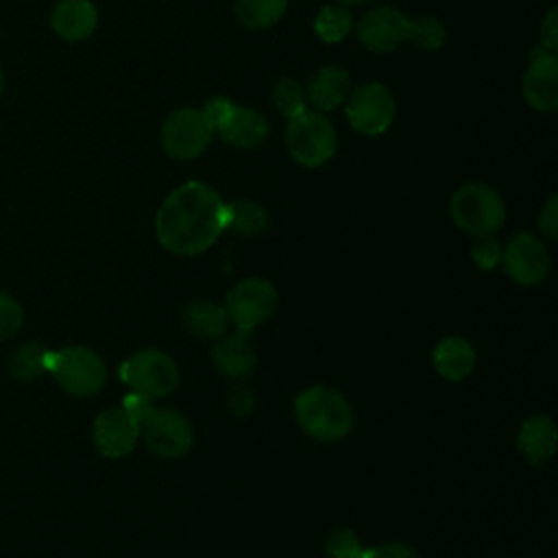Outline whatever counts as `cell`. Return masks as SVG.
Listing matches in <instances>:
<instances>
[{
    "label": "cell",
    "instance_id": "38",
    "mask_svg": "<svg viewBox=\"0 0 558 558\" xmlns=\"http://www.w3.org/2000/svg\"><path fill=\"white\" fill-rule=\"evenodd\" d=\"M2 89H4V74H2V70H0V94H2Z\"/></svg>",
    "mask_w": 558,
    "mask_h": 558
},
{
    "label": "cell",
    "instance_id": "10",
    "mask_svg": "<svg viewBox=\"0 0 558 558\" xmlns=\"http://www.w3.org/2000/svg\"><path fill=\"white\" fill-rule=\"evenodd\" d=\"M347 118L357 133L379 135L395 118V98L381 83H364L347 96Z\"/></svg>",
    "mask_w": 558,
    "mask_h": 558
},
{
    "label": "cell",
    "instance_id": "32",
    "mask_svg": "<svg viewBox=\"0 0 558 558\" xmlns=\"http://www.w3.org/2000/svg\"><path fill=\"white\" fill-rule=\"evenodd\" d=\"M360 558H421L418 551L405 543H381L362 551Z\"/></svg>",
    "mask_w": 558,
    "mask_h": 558
},
{
    "label": "cell",
    "instance_id": "33",
    "mask_svg": "<svg viewBox=\"0 0 558 558\" xmlns=\"http://www.w3.org/2000/svg\"><path fill=\"white\" fill-rule=\"evenodd\" d=\"M233 107H235V102H231L229 98H225V96H214V98H209V100L205 102V107H203L201 111L205 113L207 122H209L211 129L216 131V129L229 118V113H231Z\"/></svg>",
    "mask_w": 558,
    "mask_h": 558
},
{
    "label": "cell",
    "instance_id": "17",
    "mask_svg": "<svg viewBox=\"0 0 558 558\" xmlns=\"http://www.w3.org/2000/svg\"><path fill=\"white\" fill-rule=\"evenodd\" d=\"M220 137L235 148H255L268 137V122L262 113L248 107H233L229 118L216 129Z\"/></svg>",
    "mask_w": 558,
    "mask_h": 558
},
{
    "label": "cell",
    "instance_id": "5",
    "mask_svg": "<svg viewBox=\"0 0 558 558\" xmlns=\"http://www.w3.org/2000/svg\"><path fill=\"white\" fill-rule=\"evenodd\" d=\"M120 379L140 395L155 399L168 397L179 384L177 362L159 349H142L118 368Z\"/></svg>",
    "mask_w": 558,
    "mask_h": 558
},
{
    "label": "cell",
    "instance_id": "20",
    "mask_svg": "<svg viewBox=\"0 0 558 558\" xmlns=\"http://www.w3.org/2000/svg\"><path fill=\"white\" fill-rule=\"evenodd\" d=\"M349 74L338 65H325L318 74L312 76L310 85L305 87L307 102L318 111H331L344 105L349 96Z\"/></svg>",
    "mask_w": 558,
    "mask_h": 558
},
{
    "label": "cell",
    "instance_id": "36",
    "mask_svg": "<svg viewBox=\"0 0 558 558\" xmlns=\"http://www.w3.org/2000/svg\"><path fill=\"white\" fill-rule=\"evenodd\" d=\"M541 46L545 50L556 52L558 48V24H556V9H549V13L545 15L543 24H541Z\"/></svg>",
    "mask_w": 558,
    "mask_h": 558
},
{
    "label": "cell",
    "instance_id": "24",
    "mask_svg": "<svg viewBox=\"0 0 558 558\" xmlns=\"http://www.w3.org/2000/svg\"><path fill=\"white\" fill-rule=\"evenodd\" d=\"M46 355H48V349H44L37 342H26L11 353L9 373L20 381L37 379L46 373Z\"/></svg>",
    "mask_w": 558,
    "mask_h": 558
},
{
    "label": "cell",
    "instance_id": "14",
    "mask_svg": "<svg viewBox=\"0 0 558 558\" xmlns=\"http://www.w3.org/2000/svg\"><path fill=\"white\" fill-rule=\"evenodd\" d=\"M408 17L392 7L371 9L357 24V39L373 52H390L408 39Z\"/></svg>",
    "mask_w": 558,
    "mask_h": 558
},
{
    "label": "cell",
    "instance_id": "18",
    "mask_svg": "<svg viewBox=\"0 0 558 558\" xmlns=\"http://www.w3.org/2000/svg\"><path fill=\"white\" fill-rule=\"evenodd\" d=\"M98 13L89 0H61L50 15V24L57 35L68 41L85 39L94 33Z\"/></svg>",
    "mask_w": 558,
    "mask_h": 558
},
{
    "label": "cell",
    "instance_id": "1",
    "mask_svg": "<svg viewBox=\"0 0 558 558\" xmlns=\"http://www.w3.org/2000/svg\"><path fill=\"white\" fill-rule=\"evenodd\" d=\"M225 229V201L201 181H187L172 190L155 218L159 244L174 255L203 253Z\"/></svg>",
    "mask_w": 558,
    "mask_h": 558
},
{
    "label": "cell",
    "instance_id": "8",
    "mask_svg": "<svg viewBox=\"0 0 558 558\" xmlns=\"http://www.w3.org/2000/svg\"><path fill=\"white\" fill-rule=\"evenodd\" d=\"M214 129L201 109H177L161 126V146L174 159H194L211 142Z\"/></svg>",
    "mask_w": 558,
    "mask_h": 558
},
{
    "label": "cell",
    "instance_id": "2",
    "mask_svg": "<svg viewBox=\"0 0 558 558\" xmlns=\"http://www.w3.org/2000/svg\"><path fill=\"white\" fill-rule=\"evenodd\" d=\"M294 416L301 429L320 442L344 438L353 427V410L342 392L331 386H310L294 399Z\"/></svg>",
    "mask_w": 558,
    "mask_h": 558
},
{
    "label": "cell",
    "instance_id": "22",
    "mask_svg": "<svg viewBox=\"0 0 558 558\" xmlns=\"http://www.w3.org/2000/svg\"><path fill=\"white\" fill-rule=\"evenodd\" d=\"M268 211L255 201H233L225 205V227L240 235H255L268 227Z\"/></svg>",
    "mask_w": 558,
    "mask_h": 558
},
{
    "label": "cell",
    "instance_id": "29",
    "mask_svg": "<svg viewBox=\"0 0 558 558\" xmlns=\"http://www.w3.org/2000/svg\"><path fill=\"white\" fill-rule=\"evenodd\" d=\"M22 323H24L22 305L13 296L0 292V340L15 336Z\"/></svg>",
    "mask_w": 558,
    "mask_h": 558
},
{
    "label": "cell",
    "instance_id": "16",
    "mask_svg": "<svg viewBox=\"0 0 558 558\" xmlns=\"http://www.w3.org/2000/svg\"><path fill=\"white\" fill-rule=\"evenodd\" d=\"M556 425L549 416L536 414L521 423L517 432V449L519 453L534 466L547 464L556 453Z\"/></svg>",
    "mask_w": 558,
    "mask_h": 558
},
{
    "label": "cell",
    "instance_id": "27",
    "mask_svg": "<svg viewBox=\"0 0 558 558\" xmlns=\"http://www.w3.org/2000/svg\"><path fill=\"white\" fill-rule=\"evenodd\" d=\"M445 26L436 17H418L408 22V41L421 50H436L445 41Z\"/></svg>",
    "mask_w": 558,
    "mask_h": 558
},
{
    "label": "cell",
    "instance_id": "4",
    "mask_svg": "<svg viewBox=\"0 0 558 558\" xmlns=\"http://www.w3.org/2000/svg\"><path fill=\"white\" fill-rule=\"evenodd\" d=\"M449 214L464 233L493 235L506 220V203L493 187L466 183L451 196Z\"/></svg>",
    "mask_w": 558,
    "mask_h": 558
},
{
    "label": "cell",
    "instance_id": "3",
    "mask_svg": "<svg viewBox=\"0 0 558 558\" xmlns=\"http://www.w3.org/2000/svg\"><path fill=\"white\" fill-rule=\"evenodd\" d=\"M46 373L74 397H94L107 384V366L102 357L87 347H63L48 351Z\"/></svg>",
    "mask_w": 558,
    "mask_h": 558
},
{
    "label": "cell",
    "instance_id": "34",
    "mask_svg": "<svg viewBox=\"0 0 558 558\" xmlns=\"http://www.w3.org/2000/svg\"><path fill=\"white\" fill-rule=\"evenodd\" d=\"M253 403H255V399H253L251 388H246V386H242V384L233 386V388L229 390V395H227V408H229L233 414H238V416L248 414V412L253 410Z\"/></svg>",
    "mask_w": 558,
    "mask_h": 558
},
{
    "label": "cell",
    "instance_id": "31",
    "mask_svg": "<svg viewBox=\"0 0 558 558\" xmlns=\"http://www.w3.org/2000/svg\"><path fill=\"white\" fill-rule=\"evenodd\" d=\"M122 410H124L137 425H142V423L155 412V403H153L150 397L131 390V392L124 397V401H122Z\"/></svg>",
    "mask_w": 558,
    "mask_h": 558
},
{
    "label": "cell",
    "instance_id": "25",
    "mask_svg": "<svg viewBox=\"0 0 558 558\" xmlns=\"http://www.w3.org/2000/svg\"><path fill=\"white\" fill-rule=\"evenodd\" d=\"M314 31L327 44L342 41L351 31V13L344 7H323L314 20Z\"/></svg>",
    "mask_w": 558,
    "mask_h": 558
},
{
    "label": "cell",
    "instance_id": "11",
    "mask_svg": "<svg viewBox=\"0 0 558 558\" xmlns=\"http://www.w3.org/2000/svg\"><path fill=\"white\" fill-rule=\"evenodd\" d=\"M501 264L514 283L536 286L547 277L551 259L545 244L536 235L517 233L501 248Z\"/></svg>",
    "mask_w": 558,
    "mask_h": 558
},
{
    "label": "cell",
    "instance_id": "35",
    "mask_svg": "<svg viewBox=\"0 0 558 558\" xmlns=\"http://www.w3.org/2000/svg\"><path fill=\"white\" fill-rule=\"evenodd\" d=\"M538 227L547 238H556L558 235V198L551 196L545 207L538 214Z\"/></svg>",
    "mask_w": 558,
    "mask_h": 558
},
{
    "label": "cell",
    "instance_id": "19",
    "mask_svg": "<svg viewBox=\"0 0 558 558\" xmlns=\"http://www.w3.org/2000/svg\"><path fill=\"white\" fill-rule=\"evenodd\" d=\"M434 368L442 379L460 381L469 377L475 368V349L469 340L460 336L442 338L434 349Z\"/></svg>",
    "mask_w": 558,
    "mask_h": 558
},
{
    "label": "cell",
    "instance_id": "30",
    "mask_svg": "<svg viewBox=\"0 0 558 558\" xmlns=\"http://www.w3.org/2000/svg\"><path fill=\"white\" fill-rule=\"evenodd\" d=\"M471 259L477 268L490 270L501 262V244L493 235H480L471 248Z\"/></svg>",
    "mask_w": 558,
    "mask_h": 558
},
{
    "label": "cell",
    "instance_id": "21",
    "mask_svg": "<svg viewBox=\"0 0 558 558\" xmlns=\"http://www.w3.org/2000/svg\"><path fill=\"white\" fill-rule=\"evenodd\" d=\"M227 312L222 305L207 301V299H196L190 301L183 307V325L187 331H192L198 338H209L216 340L227 333Z\"/></svg>",
    "mask_w": 558,
    "mask_h": 558
},
{
    "label": "cell",
    "instance_id": "26",
    "mask_svg": "<svg viewBox=\"0 0 558 558\" xmlns=\"http://www.w3.org/2000/svg\"><path fill=\"white\" fill-rule=\"evenodd\" d=\"M272 105L288 120L303 113L307 109L305 87L294 78H281L272 87Z\"/></svg>",
    "mask_w": 558,
    "mask_h": 558
},
{
    "label": "cell",
    "instance_id": "37",
    "mask_svg": "<svg viewBox=\"0 0 558 558\" xmlns=\"http://www.w3.org/2000/svg\"><path fill=\"white\" fill-rule=\"evenodd\" d=\"M342 4H349V7H355V4H364V2H368V0H340Z\"/></svg>",
    "mask_w": 558,
    "mask_h": 558
},
{
    "label": "cell",
    "instance_id": "6",
    "mask_svg": "<svg viewBox=\"0 0 558 558\" xmlns=\"http://www.w3.org/2000/svg\"><path fill=\"white\" fill-rule=\"evenodd\" d=\"M286 146L292 159L301 166L316 168L329 161L336 153V131L318 111H303L290 118L286 129Z\"/></svg>",
    "mask_w": 558,
    "mask_h": 558
},
{
    "label": "cell",
    "instance_id": "12",
    "mask_svg": "<svg viewBox=\"0 0 558 558\" xmlns=\"http://www.w3.org/2000/svg\"><path fill=\"white\" fill-rule=\"evenodd\" d=\"M523 98L536 111L558 109V59L556 52L534 48L530 52V65L523 76Z\"/></svg>",
    "mask_w": 558,
    "mask_h": 558
},
{
    "label": "cell",
    "instance_id": "13",
    "mask_svg": "<svg viewBox=\"0 0 558 558\" xmlns=\"http://www.w3.org/2000/svg\"><path fill=\"white\" fill-rule=\"evenodd\" d=\"M140 425L120 408L102 410L92 425V440L105 458H124L133 451Z\"/></svg>",
    "mask_w": 558,
    "mask_h": 558
},
{
    "label": "cell",
    "instance_id": "23",
    "mask_svg": "<svg viewBox=\"0 0 558 558\" xmlns=\"http://www.w3.org/2000/svg\"><path fill=\"white\" fill-rule=\"evenodd\" d=\"M288 0H235V15L246 28H268L283 17Z\"/></svg>",
    "mask_w": 558,
    "mask_h": 558
},
{
    "label": "cell",
    "instance_id": "9",
    "mask_svg": "<svg viewBox=\"0 0 558 558\" xmlns=\"http://www.w3.org/2000/svg\"><path fill=\"white\" fill-rule=\"evenodd\" d=\"M144 445L161 458H181L194 445V427L181 412L172 408H155L140 425Z\"/></svg>",
    "mask_w": 558,
    "mask_h": 558
},
{
    "label": "cell",
    "instance_id": "28",
    "mask_svg": "<svg viewBox=\"0 0 558 558\" xmlns=\"http://www.w3.org/2000/svg\"><path fill=\"white\" fill-rule=\"evenodd\" d=\"M364 551L360 538L355 536L353 530L347 527H338L333 532H329L327 541H325V554L327 558H360Z\"/></svg>",
    "mask_w": 558,
    "mask_h": 558
},
{
    "label": "cell",
    "instance_id": "15",
    "mask_svg": "<svg viewBox=\"0 0 558 558\" xmlns=\"http://www.w3.org/2000/svg\"><path fill=\"white\" fill-rule=\"evenodd\" d=\"M214 366L231 379H244L257 364V353L248 340V333L235 331L231 336L216 338L211 347Z\"/></svg>",
    "mask_w": 558,
    "mask_h": 558
},
{
    "label": "cell",
    "instance_id": "7",
    "mask_svg": "<svg viewBox=\"0 0 558 558\" xmlns=\"http://www.w3.org/2000/svg\"><path fill=\"white\" fill-rule=\"evenodd\" d=\"M279 294L268 279L246 277L233 283L225 299L227 318L238 327V331L251 333L255 327L264 325L277 310Z\"/></svg>",
    "mask_w": 558,
    "mask_h": 558
}]
</instances>
